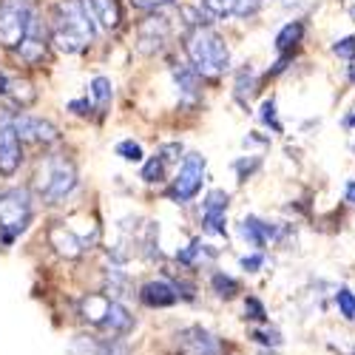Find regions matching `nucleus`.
<instances>
[{
  "instance_id": "nucleus-1",
  "label": "nucleus",
  "mask_w": 355,
  "mask_h": 355,
  "mask_svg": "<svg viewBox=\"0 0 355 355\" xmlns=\"http://www.w3.org/2000/svg\"><path fill=\"white\" fill-rule=\"evenodd\" d=\"M97 35V20L85 0H60L51 15V43L63 54L83 51Z\"/></svg>"
},
{
  "instance_id": "nucleus-2",
  "label": "nucleus",
  "mask_w": 355,
  "mask_h": 355,
  "mask_svg": "<svg viewBox=\"0 0 355 355\" xmlns=\"http://www.w3.org/2000/svg\"><path fill=\"white\" fill-rule=\"evenodd\" d=\"M185 51L191 69L199 77H219L230 66V49L222 35H216L208 26H196L185 35Z\"/></svg>"
},
{
  "instance_id": "nucleus-3",
  "label": "nucleus",
  "mask_w": 355,
  "mask_h": 355,
  "mask_svg": "<svg viewBox=\"0 0 355 355\" xmlns=\"http://www.w3.org/2000/svg\"><path fill=\"white\" fill-rule=\"evenodd\" d=\"M74 188H77V168L71 159H66L60 154H51L37 165L35 191L43 202L60 205L74 193Z\"/></svg>"
},
{
  "instance_id": "nucleus-4",
  "label": "nucleus",
  "mask_w": 355,
  "mask_h": 355,
  "mask_svg": "<svg viewBox=\"0 0 355 355\" xmlns=\"http://www.w3.org/2000/svg\"><path fill=\"white\" fill-rule=\"evenodd\" d=\"M80 315L94 324L97 330L111 333V336H128L134 330V315L125 304H120L116 299H108L103 293L94 295H85L80 302Z\"/></svg>"
},
{
  "instance_id": "nucleus-5",
  "label": "nucleus",
  "mask_w": 355,
  "mask_h": 355,
  "mask_svg": "<svg viewBox=\"0 0 355 355\" xmlns=\"http://www.w3.org/2000/svg\"><path fill=\"white\" fill-rule=\"evenodd\" d=\"M32 222V196L26 188L0 191V245H12Z\"/></svg>"
},
{
  "instance_id": "nucleus-6",
  "label": "nucleus",
  "mask_w": 355,
  "mask_h": 355,
  "mask_svg": "<svg viewBox=\"0 0 355 355\" xmlns=\"http://www.w3.org/2000/svg\"><path fill=\"white\" fill-rule=\"evenodd\" d=\"M35 9L28 0H0V46L17 51L32 32Z\"/></svg>"
},
{
  "instance_id": "nucleus-7",
  "label": "nucleus",
  "mask_w": 355,
  "mask_h": 355,
  "mask_svg": "<svg viewBox=\"0 0 355 355\" xmlns=\"http://www.w3.org/2000/svg\"><path fill=\"white\" fill-rule=\"evenodd\" d=\"M202 182H205V157L202 154H188L180 165V171H176L173 176V182L168 188V196L173 202H191L199 191H202Z\"/></svg>"
},
{
  "instance_id": "nucleus-8",
  "label": "nucleus",
  "mask_w": 355,
  "mask_h": 355,
  "mask_svg": "<svg viewBox=\"0 0 355 355\" xmlns=\"http://www.w3.org/2000/svg\"><path fill=\"white\" fill-rule=\"evenodd\" d=\"M20 134L15 128V116L0 111V176H12L20 162H23V151H20Z\"/></svg>"
},
{
  "instance_id": "nucleus-9",
  "label": "nucleus",
  "mask_w": 355,
  "mask_h": 355,
  "mask_svg": "<svg viewBox=\"0 0 355 355\" xmlns=\"http://www.w3.org/2000/svg\"><path fill=\"white\" fill-rule=\"evenodd\" d=\"M176 352L180 355H222L225 344L214 333L193 324V327H182L176 333Z\"/></svg>"
},
{
  "instance_id": "nucleus-10",
  "label": "nucleus",
  "mask_w": 355,
  "mask_h": 355,
  "mask_svg": "<svg viewBox=\"0 0 355 355\" xmlns=\"http://www.w3.org/2000/svg\"><path fill=\"white\" fill-rule=\"evenodd\" d=\"M15 128H17L20 139L35 142V145H51V142L60 139V131H57V125L49 123V120H43V116H35V114L15 116Z\"/></svg>"
},
{
  "instance_id": "nucleus-11",
  "label": "nucleus",
  "mask_w": 355,
  "mask_h": 355,
  "mask_svg": "<svg viewBox=\"0 0 355 355\" xmlns=\"http://www.w3.org/2000/svg\"><path fill=\"white\" fill-rule=\"evenodd\" d=\"M227 191H211L205 196V205H202V230H208L214 236H227Z\"/></svg>"
},
{
  "instance_id": "nucleus-12",
  "label": "nucleus",
  "mask_w": 355,
  "mask_h": 355,
  "mask_svg": "<svg viewBox=\"0 0 355 355\" xmlns=\"http://www.w3.org/2000/svg\"><path fill=\"white\" fill-rule=\"evenodd\" d=\"M49 245L66 256V259H77L88 250V245H92V239H85V236H77L66 222H57L51 230H49Z\"/></svg>"
},
{
  "instance_id": "nucleus-13",
  "label": "nucleus",
  "mask_w": 355,
  "mask_h": 355,
  "mask_svg": "<svg viewBox=\"0 0 355 355\" xmlns=\"http://www.w3.org/2000/svg\"><path fill=\"white\" fill-rule=\"evenodd\" d=\"M171 37V26L165 17H148L142 26H139V32H137V49L142 54H157Z\"/></svg>"
},
{
  "instance_id": "nucleus-14",
  "label": "nucleus",
  "mask_w": 355,
  "mask_h": 355,
  "mask_svg": "<svg viewBox=\"0 0 355 355\" xmlns=\"http://www.w3.org/2000/svg\"><path fill=\"white\" fill-rule=\"evenodd\" d=\"M46 51H49V37H46V26L43 20L35 15V23H32V32H28V37L23 40V46L17 49V57L23 63L28 66H37L46 60Z\"/></svg>"
},
{
  "instance_id": "nucleus-15",
  "label": "nucleus",
  "mask_w": 355,
  "mask_h": 355,
  "mask_svg": "<svg viewBox=\"0 0 355 355\" xmlns=\"http://www.w3.org/2000/svg\"><path fill=\"white\" fill-rule=\"evenodd\" d=\"M182 154V145L180 142H165V145H159L157 148V154L145 162V168H142V180L148 182V185H154V182H162L165 180V171H168V165Z\"/></svg>"
},
{
  "instance_id": "nucleus-16",
  "label": "nucleus",
  "mask_w": 355,
  "mask_h": 355,
  "mask_svg": "<svg viewBox=\"0 0 355 355\" xmlns=\"http://www.w3.org/2000/svg\"><path fill=\"white\" fill-rule=\"evenodd\" d=\"M69 355H125V347L116 338H94V336H77L69 344Z\"/></svg>"
},
{
  "instance_id": "nucleus-17",
  "label": "nucleus",
  "mask_w": 355,
  "mask_h": 355,
  "mask_svg": "<svg viewBox=\"0 0 355 355\" xmlns=\"http://www.w3.org/2000/svg\"><path fill=\"white\" fill-rule=\"evenodd\" d=\"M139 299L148 307H171V304L180 302V293H176V284L157 279V282H145L139 287Z\"/></svg>"
},
{
  "instance_id": "nucleus-18",
  "label": "nucleus",
  "mask_w": 355,
  "mask_h": 355,
  "mask_svg": "<svg viewBox=\"0 0 355 355\" xmlns=\"http://www.w3.org/2000/svg\"><path fill=\"white\" fill-rule=\"evenodd\" d=\"M239 233H242V239L250 245V248H268V242H273V239H279V227L276 225H270V222H261V219H256V216H248V219H242V225H239Z\"/></svg>"
},
{
  "instance_id": "nucleus-19",
  "label": "nucleus",
  "mask_w": 355,
  "mask_h": 355,
  "mask_svg": "<svg viewBox=\"0 0 355 355\" xmlns=\"http://www.w3.org/2000/svg\"><path fill=\"white\" fill-rule=\"evenodd\" d=\"M173 80H176V92L185 105H193L199 100V74L191 66H173Z\"/></svg>"
},
{
  "instance_id": "nucleus-20",
  "label": "nucleus",
  "mask_w": 355,
  "mask_h": 355,
  "mask_svg": "<svg viewBox=\"0 0 355 355\" xmlns=\"http://www.w3.org/2000/svg\"><path fill=\"white\" fill-rule=\"evenodd\" d=\"M85 6H88V12L94 15V20L103 28H116L120 20H123L120 3H116V0H85Z\"/></svg>"
},
{
  "instance_id": "nucleus-21",
  "label": "nucleus",
  "mask_w": 355,
  "mask_h": 355,
  "mask_svg": "<svg viewBox=\"0 0 355 355\" xmlns=\"http://www.w3.org/2000/svg\"><path fill=\"white\" fill-rule=\"evenodd\" d=\"M88 92H92L94 108H97L100 114H105L108 105H111V100H114V85H111V80H108V77H94L92 83H88Z\"/></svg>"
},
{
  "instance_id": "nucleus-22",
  "label": "nucleus",
  "mask_w": 355,
  "mask_h": 355,
  "mask_svg": "<svg viewBox=\"0 0 355 355\" xmlns=\"http://www.w3.org/2000/svg\"><path fill=\"white\" fill-rule=\"evenodd\" d=\"M304 37V23L302 20H290L287 26H282V32L276 35V49L279 51H290L302 43Z\"/></svg>"
},
{
  "instance_id": "nucleus-23",
  "label": "nucleus",
  "mask_w": 355,
  "mask_h": 355,
  "mask_svg": "<svg viewBox=\"0 0 355 355\" xmlns=\"http://www.w3.org/2000/svg\"><path fill=\"white\" fill-rule=\"evenodd\" d=\"M205 256H214V250H208V245H202L199 239H193L188 248L176 253V259H180V264H185V268H196Z\"/></svg>"
},
{
  "instance_id": "nucleus-24",
  "label": "nucleus",
  "mask_w": 355,
  "mask_h": 355,
  "mask_svg": "<svg viewBox=\"0 0 355 355\" xmlns=\"http://www.w3.org/2000/svg\"><path fill=\"white\" fill-rule=\"evenodd\" d=\"M253 92H256V74H253V69L248 66V69H242L239 74H236V100L248 103V100L253 97Z\"/></svg>"
},
{
  "instance_id": "nucleus-25",
  "label": "nucleus",
  "mask_w": 355,
  "mask_h": 355,
  "mask_svg": "<svg viewBox=\"0 0 355 355\" xmlns=\"http://www.w3.org/2000/svg\"><path fill=\"white\" fill-rule=\"evenodd\" d=\"M199 9L208 17H233L236 0H199Z\"/></svg>"
},
{
  "instance_id": "nucleus-26",
  "label": "nucleus",
  "mask_w": 355,
  "mask_h": 355,
  "mask_svg": "<svg viewBox=\"0 0 355 355\" xmlns=\"http://www.w3.org/2000/svg\"><path fill=\"white\" fill-rule=\"evenodd\" d=\"M211 287H214V293L219 295V299H233V295L239 293V282H236L233 276H225V273H214Z\"/></svg>"
},
{
  "instance_id": "nucleus-27",
  "label": "nucleus",
  "mask_w": 355,
  "mask_h": 355,
  "mask_svg": "<svg viewBox=\"0 0 355 355\" xmlns=\"http://www.w3.org/2000/svg\"><path fill=\"white\" fill-rule=\"evenodd\" d=\"M336 304H338V313L347 321H355V293L349 287H338L336 290Z\"/></svg>"
},
{
  "instance_id": "nucleus-28",
  "label": "nucleus",
  "mask_w": 355,
  "mask_h": 355,
  "mask_svg": "<svg viewBox=\"0 0 355 355\" xmlns=\"http://www.w3.org/2000/svg\"><path fill=\"white\" fill-rule=\"evenodd\" d=\"M9 97L23 108V105H28L35 100V88L28 85L26 80H12V88H9Z\"/></svg>"
},
{
  "instance_id": "nucleus-29",
  "label": "nucleus",
  "mask_w": 355,
  "mask_h": 355,
  "mask_svg": "<svg viewBox=\"0 0 355 355\" xmlns=\"http://www.w3.org/2000/svg\"><path fill=\"white\" fill-rule=\"evenodd\" d=\"M250 338L256 341V344H261V347H270V349H276V347H282V333L279 330H253L250 333Z\"/></svg>"
},
{
  "instance_id": "nucleus-30",
  "label": "nucleus",
  "mask_w": 355,
  "mask_h": 355,
  "mask_svg": "<svg viewBox=\"0 0 355 355\" xmlns=\"http://www.w3.org/2000/svg\"><path fill=\"white\" fill-rule=\"evenodd\" d=\"M116 154H120L125 162H142V148L134 139H123L120 145H116Z\"/></svg>"
},
{
  "instance_id": "nucleus-31",
  "label": "nucleus",
  "mask_w": 355,
  "mask_h": 355,
  "mask_svg": "<svg viewBox=\"0 0 355 355\" xmlns=\"http://www.w3.org/2000/svg\"><path fill=\"white\" fill-rule=\"evenodd\" d=\"M259 116H261L264 125H270L276 134H282V125H279V120H276V103H273V100H264V103H261V114H259Z\"/></svg>"
},
{
  "instance_id": "nucleus-32",
  "label": "nucleus",
  "mask_w": 355,
  "mask_h": 355,
  "mask_svg": "<svg viewBox=\"0 0 355 355\" xmlns=\"http://www.w3.org/2000/svg\"><path fill=\"white\" fill-rule=\"evenodd\" d=\"M245 318L264 324V321H268V310H264V304H261L259 299H248V302H245Z\"/></svg>"
},
{
  "instance_id": "nucleus-33",
  "label": "nucleus",
  "mask_w": 355,
  "mask_h": 355,
  "mask_svg": "<svg viewBox=\"0 0 355 355\" xmlns=\"http://www.w3.org/2000/svg\"><path fill=\"white\" fill-rule=\"evenodd\" d=\"M261 3H264V0H236L233 17H253L261 9Z\"/></svg>"
},
{
  "instance_id": "nucleus-34",
  "label": "nucleus",
  "mask_w": 355,
  "mask_h": 355,
  "mask_svg": "<svg viewBox=\"0 0 355 355\" xmlns=\"http://www.w3.org/2000/svg\"><path fill=\"white\" fill-rule=\"evenodd\" d=\"M137 9H145V12H162L168 6H173V0H131Z\"/></svg>"
},
{
  "instance_id": "nucleus-35",
  "label": "nucleus",
  "mask_w": 355,
  "mask_h": 355,
  "mask_svg": "<svg viewBox=\"0 0 355 355\" xmlns=\"http://www.w3.org/2000/svg\"><path fill=\"white\" fill-rule=\"evenodd\" d=\"M333 51H336L338 57H347V60H352V57H355V37H344V40H338V43L333 46Z\"/></svg>"
},
{
  "instance_id": "nucleus-36",
  "label": "nucleus",
  "mask_w": 355,
  "mask_h": 355,
  "mask_svg": "<svg viewBox=\"0 0 355 355\" xmlns=\"http://www.w3.org/2000/svg\"><path fill=\"white\" fill-rule=\"evenodd\" d=\"M256 168H259V157H250V162H248V159H239V162H236V171H239V182H245Z\"/></svg>"
},
{
  "instance_id": "nucleus-37",
  "label": "nucleus",
  "mask_w": 355,
  "mask_h": 355,
  "mask_svg": "<svg viewBox=\"0 0 355 355\" xmlns=\"http://www.w3.org/2000/svg\"><path fill=\"white\" fill-rule=\"evenodd\" d=\"M261 264H264V256H261V253H253V256H245V259H242V268H245L248 273H256Z\"/></svg>"
},
{
  "instance_id": "nucleus-38",
  "label": "nucleus",
  "mask_w": 355,
  "mask_h": 355,
  "mask_svg": "<svg viewBox=\"0 0 355 355\" xmlns=\"http://www.w3.org/2000/svg\"><path fill=\"white\" fill-rule=\"evenodd\" d=\"M69 108H71L74 114H80V116H85L88 111H92V108H94V103H88V100H71V103H69Z\"/></svg>"
},
{
  "instance_id": "nucleus-39",
  "label": "nucleus",
  "mask_w": 355,
  "mask_h": 355,
  "mask_svg": "<svg viewBox=\"0 0 355 355\" xmlns=\"http://www.w3.org/2000/svg\"><path fill=\"white\" fill-rule=\"evenodd\" d=\"M9 88H12V77L0 71V97H9Z\"/></svg>"
},
{
  "instance_id": "nucleus-40",
  "label": "nucleus",
  "mask_w": 355,
  "mask_h": 355,
  "mask_svg": "<svg viewBox=\"0 0 355 355\" xmlns=\"http://www.w3.org/2000/svg\"><path fill=\"white\" fill-rule=\"evenodd\" d=\"M347 202L355 205V182H347Z\"/></svg>"
},
{
  "instance_id": "nucleus-41",
  "label": "nucleus",
  "mask_w": 355,
  "mask_h": 355,
  "mask_svg": "<svg viewBox=\"0 0 355 355\" xmlns=\"http://www.w3.org/2000/svg\"><path fill=\"white\" fill-rule=\"evenodd\" d=\"M344 123H347L349 128H355V114H349V116H347V120H344Z\"/></svg>"
},
{
  "instance_id": "nucleus-42",
  "label": "nucleus",
  "mask_w": 355,
  "mask_h": 355,
  "mask_svg": "<svg viewBox=\"0 0 355 355\" xmlns=\"http://www.w3.org/2000/svg\"><path fill=\"white\" fill-rule=\"evenodd\" d=\"M349 80L355 83V63H352V69H349Z\"/></svg>"
},
{
  "instance_id": "nucleus-43",
  "label": "nucleus",
  "mask_w": 355,
  "mask_h": 355,
  "mask_svg": "<svg viewBox=\"0 0 355 355\" xmlns=\"http://www.w3.org/2000/svg\"><path fill=\"white\" fill-rule=\"evenodd\" d=\"M352 355H355V352H352Z\"/></svg>"
}]
</instances>
